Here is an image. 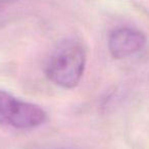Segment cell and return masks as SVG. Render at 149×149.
<instances>
[{
  "label": "cell",
  "instance_id": "6da1fadb",
  "mask_svg": "<svg viewBox=\"0 0 149 149\" xmlns=\"http://www.w3.org/2000/svg\"><path fill=\"white\" fill-rule=\"evenodd\" d=\"M87 63L84 46L76 40L60 43L50 54L45 64V74L49 81L63 89L79 85Z\"/></svg>",
  "mask_w": 149,
  "mask_h": 149
},
{
  "label": "cell",
  "instance_id": "7a4b0ae2",
  "mask_svg": "<svg viewBox=\"0 0 149 149\" xmlns=\"http://www.w3.org/2000/svg\"><path fill=\"white\" fill-rule=\"evenodd\" d=\"M47 122V113L40 105L15 97L0 90V125L30 130Z\"/></svg>",
  "mask_w": 149,
  "mask_h": 149
},
{
  "label": "cell",
  "instance_id": "3957f363",
  "mask_svg": "<svg viewBox=\"0 0 149 149\" xmlns=\"http://www.w3.org/2000/svg\"><path fill=\"white\" fill-rule=\"evenodd\" d=\"M146 43L144 33L134 28L120 27L109 34L107 45L112 57L125 59L144 49Z\"/></svg>",
  "mask_w": 149,
  "mask_h": 149
},
{
  "label": "cell",
  "instance_id": "277c9868",
  "mask_svg": "<svg viewBox=\"0 0 149 149\" xmlns=\"http://www.w3.org/2000/svg\"><path fill=\"white\" fill-rule=\"evenodd\" d=\"M60 149H72V148H60Z\"/></svg>",
  "mask_w": 149,
  "mask_h": 149
},
{
  "label": "cell",
  "instance_id": "5b68a950",
  "mask_svg": "<svg viewBox=\"0 0 149 149\" xmlns=\"http://www.w3.org/2000/svg\"><path fill=\"white\" fill-rule=\"evenodd\" d=\"M0 9H1V6H0Z\"/></svg>",
  "mask_w": 149,
  "mask_h": 149
}]
</instances>
